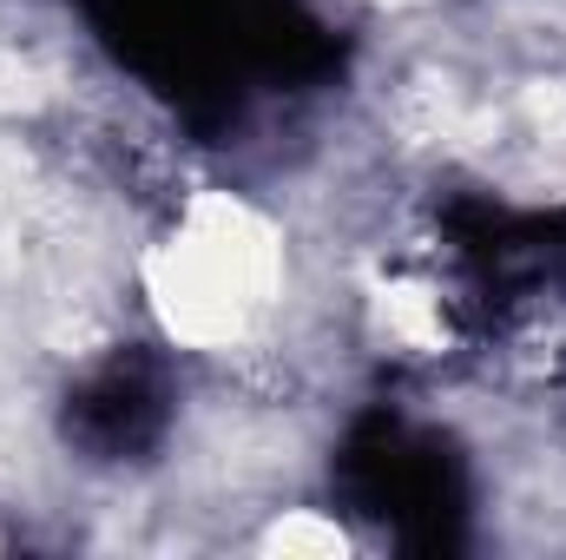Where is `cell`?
Wrapping results in <instances>:
<instances>
[{
  "label": "cell",
  "mask_w": 566,
  "mask_h": 560,
  "mask_svg": "<svg viewBox=\"0 0 566 560\" xmlns=\"http://www.w3.org/2000/svg\"><path fill=\"white\" fill-rule=\"evenodd\" d=\"M277 231L231 191L191 198L185 225L145 258V290H151L165 336H178L191 350L238 343L258 323V310L277 297Z\"/></svg>",
  "instance_id": "cell-1"
},
{
  "label": "cell",
  "mask_w": 566,
  "mask_h": 560,
  "mask_svg": "<svg viewBox=\"0 0 566 560\" xmlns=\"http://www.w3.org/2000/svg\"><path fill=\"white\" fill-rule=\"evenodd\" d=\"M382 323L402 336V343H416V350H441V303L428 297L422 283H382Z\"/></svg>",
  "instance_id": "cell-2"
},
{
  "label": "cell",
  "mask_w": 566,
  "mask_h": 560,
  "mask_svg": "<svg viewBox=\"0 0 566 560\" xmlns=\"http://www.w3.org/2000/svg\"><path fill=\"white\" fill-rule=\"evenodd\" d=\"M264 554H283V560H343V554H349V541H343V528H336V521H323V515H283L277 528L264 535Z\"/></svg>",
  "instance_id": "cell-3"
},
{
  "label": "cell",
  "mask_w": 566,
  "mask_h": 560,
  "mask_svg": "<svg viewBox=\"0 0 566 560\" xmlns=\"http://www.w3.org/2000/svg\"><path fill=\"white\" fill-rule=\"evenodd\" d=\"M527 120H534L547 139H560L566 133V80H541V86H527Z\"/></svg>",
  "instance_id": "cell-4"
}]
</instances>
